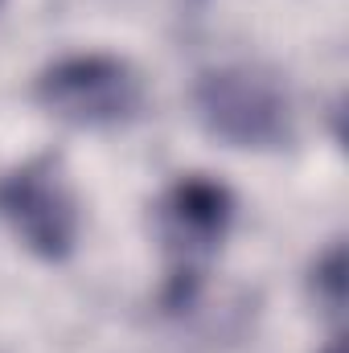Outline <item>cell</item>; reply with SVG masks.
<instances>
[{
	"instance_id": "cell-1",
	"label": "cell",
	"mask_w": 349,
	"mask_h": 353,
	"mask_svg": "<svg viewBox=\"0 0 349 353\" xmlns=\"http://www.w3.org/2000/svg\"><path fill=\"white\" fill-rule=\"evenodd\" d=\"M193 115L206 136L239 152H283L296 144V103L267 66H210L193 83Z\"/></svg>"
},
{
	"instance_id": "cell-2",
	"label": "cell",
	"mask_w": 349,
	"mask_h": 353,
	"mask_svg": "<svg viewBox=\"0 0 349 353\" xmlns=\"http://www.w3.org/2000/svg\"><path fill=\"white\" fill-rule=\"evenodd\" d=\"M235 193L206 173H181L157 201V239L165 255V308H189L206 271L235 226Z\"/></svg>"
},
{
	"instance_id": "cell-3",
	"label": "cell",
	"mask_w": 349,
	"mask_h": 353,
	"mask_svg": "<svg viewBox=\"0 0 349 353\" xmlns=\"http://www.w3.org/2000/svg\"><path fill=\"white\" fill-rule=\"evenodd\" d=\"M33 99L79 132H115L144 115L148 90L140 70L115 54H66L33 79Z\"/></svg>"
},
{
	"instance_id": "cell-4",
	"label": "cell",
	"mask_w": 349,
	"mask_h": 353,
	"mask_svg": "<svg viewBox=\"0 0 349 353\" xmlns=\"http://www.w3.org/2000/svg\"><path fill=\"white\" fill-rule=\"evenodd\" d=\"M0 222L41 263H66L79 251V197L54 152L29 157L0 173Z\"/></svg>"
},
{
	"instance_id": "cell-5",
	"label": "cell",
	"mask_w": 349,
	"mask_h": 353,
	"mask_svg": "<svg viewBox=\"0 0 349 353\" xmlns=\"http://www.w3.org/2000/svg\"><path fill=\"white\" fill-rule=\"evenodd\" d=\"M312 296H317V304L329 312V316H341V308H346V247L341 243H333L317 263H312Z\"/></svg>"
},
{
	"instance_id": "cell-6",
	"label": "cell",
	"mask_w": 349,
	"mask_h": 353,
	"mask_svg": "<svg viewBox=\"0 0 349 353\" xmlns=\"http://www.w3.org/2000/svg\"><path fill=\"white\" fill-rule=\"evenodd\" d=\"M325 353H341V345H329V350H325Z\"/></svg>"
}]
</instances>
